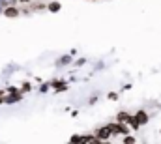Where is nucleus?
Returning <instances> with one entry per match:
<instances>
[{
	"mask_svg": "<svg viewBox=\"0 0 161 144\" xmlns=\"http://www.w3.org/2000/svg\"><path fill=\"white\" fill-rule=\"evenodd\" d=\"M60 7H62L60 2H51V4H49V9H51L53 13H54V11H60Z\"/></svg>",
	"mask_w": 161,
	"mask_h": 144,
	"instance_id": "423d86ee",
	"label": "nucleus"
},
{
	"mask_svg": "<svg viewBox=\"0 0 161 144\" xmlns=\"http://www.w3.org/2000/svg\"><path fill=\"white\" fill-rule=\"evenodd\" d=\"M17 99H21V94L9 96V97H4V103H13V101H17Z\"/></svg>",
	"mask_w": 161,
	"mask_h": 144,
	"instance_id": "0eeeda50",
	"label": "nucleus"
},
{
	"mask_svg": "<svg viewBox=\"0 0 161 144\" xmlns=\"http://www.w3.org/2000/svg\"><path fill=\"white\" fill-rule=\"evenodd\" d=\"M0 11H2V6H0Z\"/></svg>",
	"mask_w": 161,
	"mask_h": 144,
	"instance_id": "ddd939ff",
	"label": "nucleus"
},
{
	"mask_svg": "<svg viewBox=\"0 0 161 144\" xmlns=\"http://www.w3.org/2000/svg\"><path fill=\"white\" fill-rule=\"evenodd\" d=\"M144 124H148V114H146L144 111H139V112L133 116V120H131V126L137 129V127H141V126H144Z\"/></svg>",
	"mask_w": 161,
	"mask_h": 144,
	"instance_id": "f257e3e1",
	"label": "nucleus"
},
{
	"mask_svg": "<svg viewBox=\"0 0 161 144\" xmlns=\"http://www.w3.org/2000/svg\"><path fill=\"white\" fill-rule=\"evenodd\" d=\"M131 120H133V116H129L128 112H118V116H116V122H120V124H131Z\"/></svg>",
	"mask_w": 161,
	"mask_h": 144,
	"instance_id": "20e7f679",
	"label": "nucleus"
},
{
	"mask_svg": "<svg viewBox=\"0 0 161 144\" xmlns=\"http://www.w3.org/2000/svg\"><path fill=\"white\" fill-rule=\"evenodd\" d=\"M4 15H6V17H17V15H19V9H17V7H6V9H4Z\"/></svg>",
	"mask_w": 161,
	"mask_h": 144,
	"instance_id": "39448f33",
	"label": "nucleus"
},
{
	"mask_svg": "<svg viewBox=\"0 0 161 144\" xmlns=\"http://www.w3.org/2000/svg\"><path fill=\"white\" fill-rule=\"evenodd\" d=\"M124 144H135V137H128V135H126V139H124Z\"/></svg>",
	"mask_w": 161,
	"mask_h": 144,
	"instance_id": "6e6552de",
	"label": "nucleus"
},
{
	"mask_svg": "<svg viewBox=\"0 0 161 144\" xmlns=\"http://www.w3.org/2000/svg\"><path fill=\"white\" fill-rule=\"evenodd\" d=\"M101 144H111V142H109V141H103V142H101Z\"/></svg>",
	"mask_w": 161,
	"mask_h": 144,
	"instance_id": "9b49d317",
	"label": "nucleus"
},
{
	"mask_svg": "<svg viewBox=\"0 0 161 144\" xmlns=\"http://www.w3.org/2000/svg\"><path fill=\"white\" fill-rule=\"evenodd\" d=\"M109 127H111V131H113L114 135H128V133H129L128 126H124V124H120V122H116V124H109Z\"/></svg>",
	"mask_w": 161,
	"mask_h": 144,
	"instance_id": "f03ea898",
	"label": "nucleus"
},
{
	"mask_svg": "<svg viewBox=\"0 0 161 144\" xmlns=\"http://www.w3.org/2000/svg\"><path fill=\"white\" fill-rule=\"evenodd\" d=\"M111 135H113V131H111V127H109V126L99 127V129L96 131V137H98L99 141H109V139H111Z\"/></svg>",
	"mask_w": 161,
	"mask_h": 144,
	"instance_id": "7ed1b4c3",
	"label": "nucleus"
},
{
	"mask_svg": "<svg viewBox=\"0 0 161 144\" xmlns=\"http://www.w3.org/2000/svg\"><path fill=\"white\" fill-rule=\"evenodd\" d=\"M2 101H4V99H0V103H2Z\"/></svg>",
	"mask_w": 161,
	"mask_h": 144,
	"instance_id": "f8f14e48",
	"label": "nucleus"
},
{
	"mask_svg": "<svg viewBox=\"0 0 161 144\" xmlns=\"http://www.w3.org/2000/svg\"><path fill=\"white\" fill-rule=\"evenodd\" d=\"M69 62H71V60H69V56H64V58L60 60V64H69Z\"/></svg>",
	"mask_w": 161,
	"mask_h": 144,
	"instance_id": "9d476101",
	"label": "nucleus"
},
{
	"mask_svg": "<svg viewBox=\"0 0 161 144\" xmlns=\"http://www.w3.org/2000/svg\"><path fill=\"white\" fill-rule=\"evenodd\" d=\"M101 142H103V141H99L98 137H92V141H90L88 144H101Z\"/></svg>",
	"mask_w": 161,
	"mask_h": 144,
	"instance_id": "1a4fd4ad",
	"label": "nucleus"
}]
</instances>
